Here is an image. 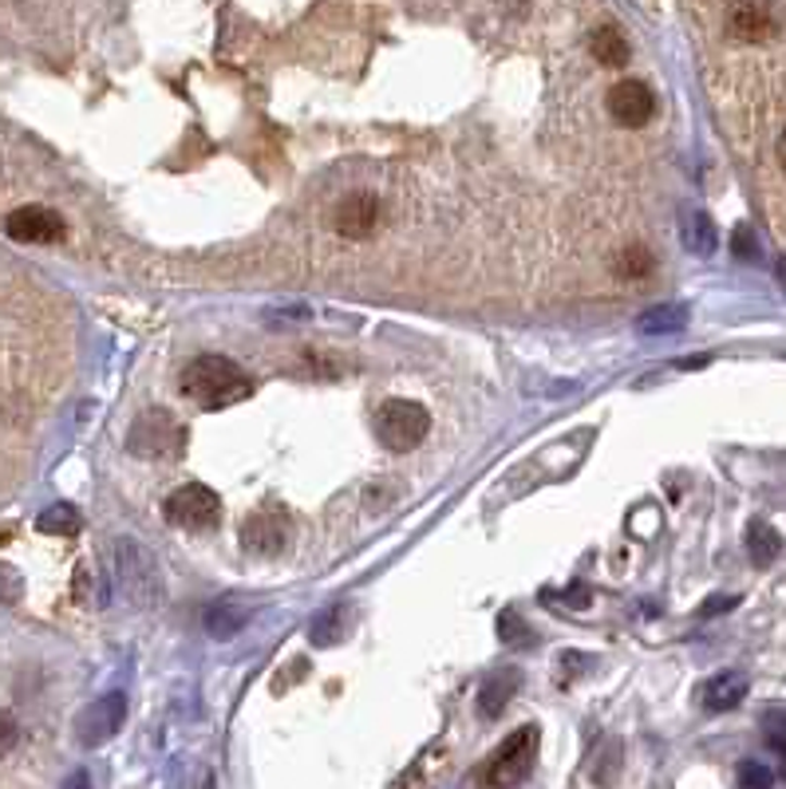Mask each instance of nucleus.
Instances as JSON below:
<instances>
[{
    "instance_id": "1",
    "label": "nucleus",
    "mask_w": 786,
    "mask_h": 789,
    "mask_svg": "<svg viewBox=\"0 0 786 789\" xmlns=\"http://www.w3.org/2000/svg\"><path fill=\"white\" fill-rule=\"evenodd\" d=\"M182 395L194 399L206 411H226L233 403L250 399L253 395V376L233 364L226 356H198L190 368L182 371Z\"/></svg>"
},
{
    "instance_id": "2",
    "label": "nucleus",
    "mask_w": 786,
    "mask_h": 789,
    "mask_svg": "<svg viewBox=\"0 0 786 789\" xmlns=\"http://www.w3.org/2000/svg\"><path fill=\"white\" fill-rule=\"evenodd\" d=\"M115 573H119V584L127 600L139 608H154L166 596L163 588V573H159V561L151 557V549H142L139 540L123 537L115 545Z\"/></svg>"
},
{
    "instance_id": "3",
    "label": "nucleus",
    "mask_w": 786,
    "mask_h": 789,
    "mask_svg": "<svg viewBox=\"0 0 786 789\" xmlns=\"http://www.w3.org/2000/svg\"><path fill=\"white\" fill-rule=\"evenodd\" d=\"M537 747H542V730H537V726L514 730L503 747L494 750L491 762H486L482 781L491 789H510V786H518V781H525L537 762Z\"/></svg>"
},
{
    "instance_id": "4",
    "label": "nucleus",
    "mask_w": 786,
    "mask_h": 789,
    "mask_svg": "<svg viewBox=\"0 0 786 789\" xmlns=\"http://www.w3.org/2000/svg\"><path fill=\"white\" fill-rule=\"evenodd\" d=\"M427 431H431V415L416 399H388L380 407V415H376V434H380V443L388 450H395V455L416 450L427 438Z\"/></svg>"
},
{
    "instance_id": "5",
    "label": "nucleus",
    "mask_w": 786,
    "mask_h": 789,
    "mask_svg": "<svg viewBox=\"0 0 786 789\" xmlns=\"http://www.w3.org/2000/svg\"><path fill=\"white\" fill-rule=\"evenodd\" d=\"M166 521L170 525H178V530H190V533H206L214 530L221 521V501L218 494L210 486H198V482H190V486L175 489L170 498H166Z\"/></svg>"
},
{
    "instance_id": "6",
    "label": "nucleus",
    "mask_w": 786,
    "mask_h": 789,
    "mask_svg": "<svg viewBox=\"0 0 786 789\" xmlns=\"http://www.w3.org/2000/svg\"><path fill=\"white\" fill-rule=\"evenodd\" d=\"M241 545L253 557H277V552H284V545H289V518H284V509L265 506L257 513H250L245 525H241Z\"/></svg>"
},
{
    "instance_id": "7",
    "label": "nucleus",
    "mask_w": 786,
    "mask_h": 789,
    "mask_svg": "<svg viewBox=\"0 0 786 789\" xmlns=\"http://www.w3.org/2000/svg\"><path fill=\"white\" fill-rule=\"evenodd\" d=\"M123 723H127V695L123 691L103 695V699H96L88 711L79 714V723H76L79 742H84V747H103L107 738L119 735Z\"/></svg>"
},
{
    "instance_id": "8",
    "label": "nucleus",
    "mask_w": 786,
    "mask_h": 789,
    "mask_svg": "<svg viewBox=\"0 0 786 789\" xmlns=\"http://www.w3.org/2000/svg\"><path fill=\"white\" fill-rule=\"evenodd\" d=\"M4 229L21 245H52V241L64 238V217L48 206H21L16 214H9Z\"/></svg>"
},
{
    "instance_id": "9",
    "label": "nucleus",
    "mask_w": 786,
    "mask_h": 789,
    "mask_svg": "<svg viewBox=\"0 0 786 789\" xmlns=\"http://www.w3.org/2000/svg\"><path fill=\"white\" fill-rule=\"evenodd\" d=\"M380 198L368 194V190H360V194H348L344 202L337 206V214H332V226H337L340 238L348 241H364L376 233V226H380Z\"/></svg>"
},
{
    "instance_id": "10",
    "label": "nucleus",
    "mask_w": 786,
    "mask_h": 789,
    "mask_svg": "<svg viewBox=\"0 0 786 789\" xmlns=\"http://www.w3.org/2000/svg\"><path fill=\"white\" fill-rule=\"evenodd\" d=\"M182 446V427L163 411H147L131 427V450L135 455H170Z\"/></svg>"
},
{
    "instance_id": "11",
    "label": "nucleus",
    "mask_w": 786,
    "mask_h": 789,
    "mask_svg": "<svg viewBox=\"0 0 786 789\" xmlns=\"http://www.w3.org/2000/svg\"><path fill=\"white\" fill-rule=\"evenodd\" d=\"M609 115L621 127H645L656 115V96L648 91L641 79H621L609 91Z\"/></svg>"
},
{
    "instance_id": "12",
    "label": "nucleus",
    "mask_w": 786,
    "mask_h": 789,
    "mask_svg": "<svg viewBox=\"0 0 786 789\" xmlns=\"http://www.w3.org/2000/svg\"><path fill=\"white\" fill-rule=\"evenodd\" d=\"M727 33L743 43H766L778 33L775 4H732L727 9Z\"/></svg>"
},
{
    "instance_id": "13",
    "label": "nucleus",
    "mask_w": 786,
    "mask_h": 789,
    "mask_svg": "<svg viewBox=\"0 0 786 789\" xmlns=\"http://www.w3.org/2000/svg\"><path fill=\"white\" fill-rule=\"evenodd\" d=\"M250 616H253L250 605H241V600L226 596V600H218V605L206 608V620H202V624H206V632L214 639H233L241 627L250 624Z\"/></svg>"
},
{
    "instance_id": "14",
    "label": "nucleus",
    "mask_w": 786,
    "mask_h": 789,
    "mask_svg": "<svg viewBox=\"0 0 786 789\" xmlns=\"http://www.w3.org/2000/svg\"><path fill=\"white\" fill-rule=\"evenodd\" d=\"M743 695H747V679H743L739 671H720L715 679L703 683V707H708V711H715V714L739 707Z\"/></svg>"
},
{
    "instance_id": "15",
    "label": "nucleus",
    "mask_w": 786,
    "mask_h": 789,
    "mask_svg": "<svg viewBox=\"0 0 786 789\" xmlns=\"http://www.w3.org/2000/svg\"><path fill=\"white\" fill-rule=\"evenodd\" d=\"M518 683H522L518 671H494L491 679L479 687V714L482 718H498V714L506 711V703H510V695H514Z\"/></svg>"
},
{
    "instance_id": "16",
    "label": "nucleus",
    "mask_w": 786,
    "mask_h": 789,
    "mask_svg": "<svg viewBox=\"0 0 786 789\" xmlns=\"http://www.w3.org/2000/svg\"><path fill=\"white\" fill-rule=\"evenodd\" d=\"M590 52H593V60H601V64H609V67H621V64H629V40H624V33L617 28V24H597L590 33Z\"/></svg>"
},
{
    "instance_id": "17",
    "label": "nucleus",
    "mask_w": 786,
    "mask_h": 789,
    "mask_svg": "<svg viewBox=\"0 0 786 789\" xmlns=\"http://www.w3.org/2000/svg\"><path fill=\"white\" fill-rule=\"evenodd\" d=\"M688 328V308L684 304H656L648 313L636 316V332L641 335H672Z\"/></svg>"
},
{
    "instance_id": "18",
    "label": "nucleus",
    "mask_w": 786,
    "mask_h": 789,
    "mask_svg": "<svg viewBox=\"0 0 786 789\" xmlns=\"http://www.w3.org/2000/svg\"><path fill=\"white\" fill-rule=\"evenodd\" d=\"M348 608L337 605V608H325L317 620H313V627H308V639L317 644V648H332V644H340V639L348 636Z\"/></svg>"
},
{
    "instance_id": "19",
    "label": "nucleus",
    "mask_w": 786,
    "mask_h": 789,
    "mask_svg": "<svg viewBox=\"0 0 786 789\" xmlns=\"http://www.w3.org/2000/svg\"><path fill=\"white\" fill-rule=\"evenodd\" d=\"M36 530L40 533H52V537H76L84 530V518H79L76 506H67V501H55L52 509H45L40 518H36Z\"/></svg>"
},
{
    "instance_id": "20",
    "label": "nucleus",
    "mask_w": 786,
    "mask_h": 789,
    "mask_svg": "<svg viewBox=\"0 0 786 789\" xmlns=\"http://www.w3.org/2000/svg\"><path fill=\"white\" fill-rule=\"evenodd\" d=\"M652 269H656V257L645 250V245H624V250L612 257V272H617L621 281H645Z\"/></svg>"
},
{
    "instance_id": "21",
    "label": "nucleus",
    "mask_w": 786,
    "mask_h": 789,
    "mask_svg": "<svg viewBox=\"0 0 786 789\" xmlns=\"http://www.w3.org/2000/svg\"><path fill=\"white\" fill-rule=\"evenodd\" d=\"M715 241H720V233H715V221H711L708 214L684 217V245H688L692 253L708 257V253H715Z\"/></svg>"
},
{
    "instance_id": "22",
    "label": "nucleus",
    "mask_w": 786,
    "mask_h": 789,
    "mask_svg": "<svg viewBox=\"0 0 786 789\" xmlns=\"http://www.w3.org/2000/svg\"><path fill=\"white\" fill-rule=\"evenodd\" d=\"M778 552H783L778 533L771 530V525H763V521H755L751 533H747V557H751L755 564H771Z\"/></svg>"
},
{
    "instance_id": "23",
    "label": "nucleus",
    "mask_w": 786,
    "mask_h": 789,
    "mask_svg": "<svg viewBox=\"0 0 786 789\" xmlns=\"http://www.w3.org/2000/svg\"><path fill=\"white\" fill-rule=\"evenodd\" d=\"M617 774H621V742L609 738V747H601L597 758H593V781H597V786H612Z\"/></svg>"
},
{
    "instance_id": "24",
    "label": "nucleus",
    "mask_w": 786,
    "mask_h": 789,
    "mask_svg": "<svg viewBox=\"0 0 786 789\" xmlns=\"http://www.w3.org/2000/svg\"><path fill=\"white\" fill-rule=\"evenodd\" d=\"M498 636H503L506 644H514V648H530V644H534V636L525 632L518 612H503V616H498Z\"/></svg>"
},
{
    "instance_id": "25",
    "label": "nucleus",
    "mask_w": 786,
    "mask_h": 789,
    "mask_svg": "<svg viewBox=\"0 0 786 789\" xmlns=\"http://www.w3.org/2000/svg\"><path fill=\"white\" fill-rule=\"evenodd\" d=\"M739 786L743 789H771V786H775V774H771L763 762L747 758V762L739 766Z\"/></svg>"
},
{
    "instance_id": "26",
    "label": "nucleus",
    "mask_w": 786,
    "mask_h": 789,
    "mask_svg": "<svg viewBox=\"0 0 786 789\" xmlns=\"http://www.w3.org/2000/svg\"><path fill=\"white\" fill-rule=\"evenodd\" d=\"M21 596H24V581H21V573H16L12 564L0 561V600H4V605H16Z\"/></svg>"
},
{
    "instance_id": "27",
    "label": "nucleus",
    "mask_w": 786,
    "mask_h": 789,
    "mask_svg": "<svg viewBox=\"0 0 786 789\" xmlns=\"http://www.w3.org/2000/svg\"><path fill=\"white\" fill-rule=\"evenodd\" d=\"M763 735H766V742L778 750V754H786V714H766Z\"/></svg>"
},
{
    "instance_id": "28",
    "label": "nucleus",
    "mask_w": 786,
    "mask_h": 789,
    "mask_svg": "<svg viewBox=\"0 0 786 789\" xmlns=\"http://www.w3.org/2000/svg\"><path fill=\"white\" fill-rule=\"evenodd\" d=\"M16 738H21V730H16V718H12L9 711H0V758L16 747Z\"/></svg>"
},
{
    "instance_id": "29",
    "label": "nucleus",
    "mask_w": 786,
    "mask_h": 789,
    "mask_svg": "<svg viewBox=\"0 0 786 789\" xmlns=\"http://www.w3.org/2000/svg\"><path fill=\"white\" fill-rule=\"evenodd\" d=\"M732 245H735V257H743V260H755V257H759V253H755L751 229H747V226L735 229V241H732Z\"/></svg>"
},
{
    "instance_id": "30",
    "label": "nucleus",
    "mask_w": 786,
    "mask_h": 789,
    "mask_svg": "<svg viewBox=\"0 0 786 789\" xmlns=\"http://www.w3.org/2000/svg\"><path fill=\"white\" fill-rule=\"evenodd\" d=\"M735 605H739V596H715V600L699 608V616H720V612H732Z\"/></svg>"
},
{
    "instance_id": "31",
    "label": "nucleus",
    "mask_w": 786,
    "mask_h": 789,
    "mask_svg": "<svg viewBox=\"0 0 786 789\" xmlns=\"http://www.w3.org/2000/svg\"><path fill=\"white\" fill-rule=\"evenodd\" d=\"M569 605H578V608H585L590 605V588H585V584H573V588H569V596H566Z\"/></svg>"
},
{
    "instance_id": "32",
    "label": "nucleus",
    "mask_w": 786,
    "mask_h": 789,
    "mask_svg": "<svg viewBox=\"0 0 786 789\" xmlns=\"http://www.w3.org/2000/svg\"><path fill=\"white\" fill-rule=\"evenodd\" d=\"M64 789H91V778H88V769H76L72 778L64 781Z\"/></svg>"
},
{
    "instance_id": "33",
    "label": "nucleus",
    "mask_w": 786,
    "mask_h": 789,
    "mask_svg": "<svg viewBox=\"0 0 786 789\" xmlns=\"http://www.w3.org/2000/svg\"><path fill=\"white\" fill-rule=\"evenodd\" d=\"M778 163H783V170H786V135L778 139Z\"/></svg>"
}]
</instances>
